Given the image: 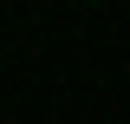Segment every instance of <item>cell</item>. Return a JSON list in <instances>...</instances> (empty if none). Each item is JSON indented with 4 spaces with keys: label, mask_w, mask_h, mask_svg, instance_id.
<instances>
[{
    "label": "cell",
    "mask_w": 130,
    "mask_h": 124,
    "mask_svg": "<svg viewBox=\"0 0 130 124\" xmlns=\"http://www.w3.org/2000/svg\"><path fill=\"white\" fill-rule=\"evenodd\" d=\"M85 7H104V0H85Z\"/></svg>",
    "instance_id": "cell-1"
}]
</instances>
